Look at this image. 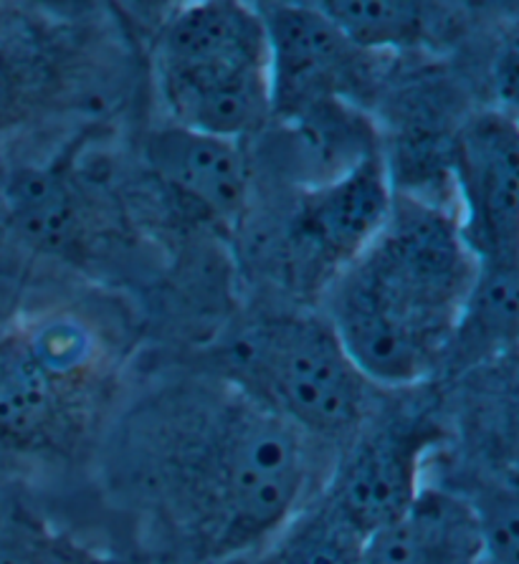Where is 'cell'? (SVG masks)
Wrapping results in <instances>:
<instances>
[{
    "instance_id": "1",
    "label": "cell",
    "mask_w": 519,
    "mask_h": 564,
    "mask_svg": "<svg viewBox=\"0 0 519 564\" xmlns=\"http://www.w3.org/2000/svg\"><path fill=\"white\" fill-rule=\"evenodd\" d=\"M107 468L175 542L224 562L300 514L312 460L300 431L213 375L142 398L109 438Z\"/></svg>"
},
{
    "instance_id": "2",
    "label": "cell",
    "mask_w": 519,
    "mask_h": 564,
    "mask_svg": "<svg viewBox=\"0 0 519 564\" xmlns=\"http://www.w3.org/2000/svg\"><path fill=\"white\" fill-rule=\"evenodd\" d=\"M476 273L456 216L396 193L376 241L329 281L325 316L372 388H408L444 367Z\"/></svg>"
},
{
    "instance_id": "3",
    "label": "cell",
    "mask_w": 519,
    "mask_h": 564,
    "mask_svg": "<svg viewBox=\"0 0 519 564\" xmlns=\"http://www.w3.org/2000/svg\"><path fill=\"white\" fill-rule=\"evenodd\" d=\"M155 82L173 124L238 142L261 132L271 119V76L253 3L177 8L155 39Z\"/></svg>"
},
{
    "instance_id": "4",
    "label": "cell",
    "mask_w": 519,
    "mask_h": 564,
    "mask_svg": "<svg viewBox=\"0 0 519 564\" xmlns=\"http://www.w3.org/2000/svg\"><path fill=\"white\" fill-rule=\"evenodd\" d=\"M216 378L304 438L360 433L372 384L347 357L327 316L282 314L244 327L216 355Z\"/></svg>"
},
{
    "instance_id": "5",
    "label": "cell",
    "mask_w": 519,
    "mask_h": 564,
    "mask_svg": "<svg viewBox=\"0 0 519 564\" xmlns=\"http://www.w3.org/2000/svg\"><path fill=\"white\" fill-rule=\"evenodd\" d=\"M97 378V341L74 319L0 339V443L21 453L69 448L87 423Z\"/></svg>"
},
{
    "instance_id": "6",
    "label": "cell",
    "mask_w": 519,
    "mask_h": 564,
    "mask_svg": "<svg viewBox=\"0 0 519 564\" xmlns=\"http://www.w3.org/2000/svg\"><path fill=\"white\" fill-rule=\"evenodd\" d=\"M267 31L271 119H282L317 101L363 107L372 84V54L353 46L314 0L253 3Z\"/></svg>"
},
{
    "instance_id": "7",
    "label": "cell",
    "mask_w": 519,
    "mask_h": 564,
    "mask_svg": "<svg viewBox=\"0 0 519 564\" xmlns=\"http://www.w3.org/2000/svg\"><path fill=\"white\" fill-rule=\"evenodd\" d=\"M458 230L479 263H517L519 140L515 115H479L454 150Z\"/></svg>"
},
{
    "instance_id": "8",
    "label": "cell",
    "mask_w": 519,
    "mask_h": 564,
    "mask_svg": "<svg viewBox=\"0 0 519 564\" xmlns=\"http://www.w3.org/2000/svg\"><path fill=\"white\" fill-rule=\"evenodd\" d=\"M436 438L439 431L423 417L357 435L325 499L365 536L393 524L425 489L423 466Z\"/></svg>"
},
{
    "instance_id": "9",
    "label": "cell",
    "mask_w": 519,
    "mask_h": 564,
    "mask_svg": "<svg viewBox=\"0 0 519 564\" xmlns=\"http://www.w3.org/2000/svg\"><path fill=\"white\" fill-rule=\"evenodd\" d=\"M393 200L396 191L382 152L337 181L302 191L292 220L296 256L332 281L376 241Z\"/></svg>"
},
{
    "instance_id": "10",
    "label": "cell",
    "mask_w": 519,
    "mask_h": 564,
    "mask_svg": "<svg viewBox=\"0 0 519 564\" xmlns=\"http://www.w3.org/2000/svg\"><path fill=\"white\" fill-rule=\"evenodd\" d=\"M150 173L177 200L218 224L236 220L249 200L244 142L167 122L142 144Z\"/></svg>"
},
{
    "instance_id": "11",
    "label": "cell",
    "mask_w": 519,
    "mask_h": 564,
    "mask_svg": "<svg viewBox=\"0 0 519 564\" xmlns=\"http://www.w3.org/2000/svg\"><path fill=\"white\" fill-rule=\"evenodd\" d=\"M368 564H487L472 503L456 494L423 489L393 524L365 536Z\"/></svg>"
},
{
    "instance_id": "12",
    "label": "cell",
    "mask_w": 519,
    "mask_h": 564,
    "mask_svg": "<svg viewBox=\"0 0 519 564\" xmlns=\"http://www.w3.org/2000/svg\"><path fill=\"white\" fill-rule=\"evenodd\" d=\"M277 122L282 124V165L302 191L337 181L382 152L376 124L350 101H317Z\"/></svg>"
},
{
    "instance_id": "13",
    "label": "cell",
    "mask_w": 519,
    "mask_h": 564,
    "mask_svg": "<svg viewBox=\"0 0 519 564\" xmlns=\"http://www.w3.org/2000/svg\"><path fill=\"white\" fill-rule=\"evenodd\" d=\"M8 224L31 249L66 256L84 241V205L58 165L21 167L3 187Z\"/></svg>"
},
{
    "instance_id": "14",
    "label": "cell",
    "mask_w": 519,
    "mask_h": 564,
    "mask_svg": "<svg viewBox=\"0 0 519 564\" xmlns=\"http://www.w3.org/2000/svg\"><path fill=\"white\" fill-rule=\"evenodd\" d=\"M517 263H479L451 335L444 367L479 365L517 339Z\"/></svg>"
},
{
    "instance_id": "15",
    "label": "cell",
    "mask_w": 519,
    "mask_h": 564,
    "mask_svg": "<svg viewBox=\"0 0 519 564\" xmlns=\"http://www.w3.org/2000/svg\"><path fill=\"white\" fill-rule=\"evenodd\" d=\"M337 31L365 54L421 46L431 39V6L411 0H314Z\"/></svg>"
},
{
    "instance_id": "16",
    "label": "cell",
    "mask_w": 519,
    "mask_h": 564,
    "mask_svg": "<svg viewBox=\"0 0 519 564\" xmlns=\"http://www.w3.org/2000/svg\"><path fill=\"white\" fill-rule=\"evenodd\" d=\"M44 41L21 15H0V137L13 132L48 94Z\"/></svg>"
},
{
    "instance_id": "17",
    "label": "cell",
    "mask_w": 519,
    "mask_h": 564,
    "mask_svg": "<svg viewBox=\"0 0 519 564\" xmlns=\"http://www.w3.org/2000/svg\"><path fill=\"white\" fill-rule=\"evenodd\" d=\"M261 564H368L365 534L322 497L269 542Z\"/></svg>"
},
{
    "instance_id": "18",
    "label": "cell",
    "mask_w": 519,
    "mask_h": 564,
    "mask_svg": "<svg viewBox=\"0 0 519 564\" xmlns=\"http://www.w3.org/2000/svg\"><path fill=\"white\" fill-rule=\"evenodd\" d=\"M0 564H89L31 521H0Z\"/></svg>"
}]
</instances>
